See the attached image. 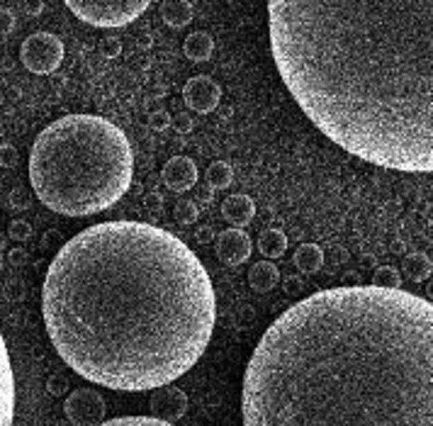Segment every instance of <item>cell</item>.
<instances>
[{
  "mask_svg": "<svg viewBox=\"0 0 433 426\" xmlns=\"http://www.w3.org/2000/svg\"><path fill=\"white\" fill-rule=\"evenodd\" d=\"M243 426H433V304L343 285L282 312L246 365Z\"/></svg>",
  "mask_w": 433,
  "mask_h": 426,
  "instance_id": "cell-1",
  "label": "cell"
},
{
  "mask_svg": "<svg viewBox=\"0 0 433 426\" xmlns=\"http://www.w3.org/2000/svg\"><path fill=\"white\" fill-rule=\"evenodd\" d=\"M56 353L76 376L147 392L202 358L217 299L187 243L147 222H100L66 241L42 288Z\"/></svg>",
  "mask_w": 433,
  "mask_h": 426,
  "instance_id": "cell-2",
  "label": "cell"
},
{
  "mask_svg": "<svg viewBox=\"0 0 433 426\" xmlns=\"http://www.w3.org/2000/svg\"><path fill=\"white\" fill-rule=\"evenodd\" d=\"M433 0H268L290 95L351 156L433 171Z\"/></svg>",
  "mask_w": 433,
  "mask_h": 426,
  "instance_id": "cell-3",
  "label": "cell"
},
{
  "mask_svg": "<svg viewBox=\"0 0 433 426\" xmlns=\"http://www.w3.org/2000/svg\"><path fill=\"white\" fill-rule=\"evenodd\" d=\"M134 156L127 134L98 115L51 122L30 151V183L42 205L66 217L112 207L129 190Z\"/></svg>",
  "mask_w": 433,
  "mask_h": 426,
  "instance_id": "cell-4",
  "label": "cell"
},
{
  "mask_svg": "<svg viewBox=\"0 0 433 426\" xmlns=\"http://www.w3.org/2000/svg\"><path fill=\"white\" fill-rule=\"evenodd\" d=\"M78 20L93 27H125L147 12L151 0H64Z\"/></svg>",
  "mask_w": 433,
  "mask_h": 426,
  "instance_id": "cell-5",
  "label": "cell"
},
{
  "mask_svg": "<svg viewBox=\"0 0 433 426\" xmlns=\"http://www.w3.org/2000/svg\"><path fill=\"white\" fill-rule=\"evenodd\" d=\"M20 59L25 64V68H30L32 73H46L56 71L61 66L64 59V41L51 32H35L30 35L20 46Z\"/></svg>",
  "mask_w": 433,
  "mask_h": 426,
  "instance_id": "cell-6",
  "label": "cell"
},
{
  "mask_svg": "<svg viewBox=\"0 0 433 426\" xmlns=\"http://www.w3.org/2000/svg\"><path fill=\"white\" fill-rule=\"evenodd\" d=\"M105 397L91 387H78L64 402V411L73 426H98L105 419Z\"/></svg>",
  "mask_w": 433,
  "mask_h": 426,
  "instance_id": "cell-7",
  "label": "cell"
},
{
  "mask_svg": "<svg viewBox=\"0 0 433 426\" xmlns=\"http://www.w3.org/2000/svg\"><path fill=\"white\" fill-rule=\"evenodd\" d=\"M149 409L156 419L171 421L176 424L178 419H183L187 411V395L176 385H161L151 392V400H149Z\"/></svg>",
  "mask_w": 433,
  "mask_h": 426,
  "instance_id": "cell-8",
  "label": "cell"
},
{
  "mask_svg": "<svg viewBox=\"0 0 433 426\" xmlns=\"http://www.w3.org/2000/svg\"><path fill=\"white\" fill-rule=\"evenodd\" d=\"M183 100H185V105L190 107V110L200 112V115H207V112L214 110V107L219 105V100H222V88H219V83L212 81V78L195 76L183 88Z\"/></svg>",
  "mask_w": 433,
  "mask_h": 426,
  "instance_id": "cell-9",
  "label": "cell"
},
{
  "mask_svg": "<svg viewBox=\"0 0 433 426\" xmlns=\"http://www.w3.org/2000/svg\"><path fill=\"white\" fill-rule=\"evenodd\" d=\"M12 421H15V376L6 339L0 334V426H12Z\"/></svg>",
  "mask_w": 433,
  "mask_h": 426,
  "instance_id": "cell-10",
  "label": "cell"
},
{
  "mask_svg": "<svg viewBox=\"0 0 433 426\" xmlns=\"http://www.w3.org/2000/svg\"><path fill=\"white\" fill-rule=\"evenodd\" d=\"M214 249H217V259L222 261V263L241 266L251 256V239H248V234L243 229L232 227L217 237Z\"/></svg>",
  "mask_w": 433,
  "mask_h": 426,
  "instance_id": "cell-11",
  "label": "cell"
},
{
  "mask_svg": "<svg viewBox=\"0 0 433 426\" xmlns=\"http://www.w3.org/2000/svg\"><path fill=\"white\" fill-rule=\"evenodd\" d=\"M161 176H163V183H166L173 193H187L197 183V166H195V161L187 156H173V158H168V163L163 166Z\"/></svg>",
  "mask_w": 433,
  "mask_h": 426,
  "instance_id": "cell-12",
  "label": "cell"
},
{
  "mask_svg": "<svg viewBox=\"0 0 433 426\" xmlns=\"http://www.w3.org/2000/svg\"><path fill=\"white\" fill-rule=\"evenodd\" d=\"M222 214L232 227H246L256 214V205L248 195H229L222 205Z\"/></svg>",
  "mask_w": 433,
  "mask_h": 426,
  "instance_id": "cell-13",
  "label": "cell"
},
{
  "mask_svg": "<svg viewBox=\"0 0 433 426\" xmlns=\"http://www.w3.org/2000/svg\"><path fill=\"white\" fill-rule=\"evenodd\" d=\"M277 280H280V270L268 259L253 263L251 270H248V285H251L256 293H270L277 285Z\"/></svg>",
  "mask_w": 433,
  "mask_h": 426,
  "instance_id": "cell-14",
  "label": "cell"
},
{
  "mask_svg": "<svg viewBox=\"0 0 433 426\" xmlns=\"http://www.w3.org/2000/svg\"><path fill=\"white\" fill-rule=\"evenodd\" d=\"M158 12H161V20L166 22L168 27H176V30L187 27L192 22L190 0H163Z\"/></svg>",
  "mask_w": 433,
  "mask_h": 426,
  "instance_id": "cell-15",
  "label": "cell"
},
{
  "mask_svg": "<svg viewBox=\"0 0 433 426\" xmlns=\"http://www.w3.org/2000/svg\"><path fill=\"white\" fill-rule=\"evenodd\" d=\"M183 51H185V56L190 61L202 64V61L210 59L212 51H214V39H212V35H207V32H192V35H187V39L183 41Z\"/></svg>",
  "mask_w": 433,
  "mask_h": 426,
  "instance_id": "cell-16",
  "label": "cell"
},
{
  "mask_svg": "<svg viewBox=\"0 0 433 426\" xmlns=\"http://www.w3.org/2000/svg\"><path fill=\"white\" fill-rule=\"evenodd\" d=\"M324 266V249L317 243H302L297 251H295V268L300 273H319Z\"/></svg>",
  "mask_w": 433,
  "mask_h": 426,
  "instance_id": "cell-17",
  "label": "cell"
},
{
  "mask_svg": "<svg viewBox=\"0 0 433 426\" xmlns=\"http://www.w3.org/2000/svg\"><path fill=\"white\" fill-rule=\"evenodd\" d=\"M431 259L426 254H407L402 261V275L412 283H423L431 278Z\"/></svg>",
  "mask_w": 433,
  "mask_h": 426,
  "instance_id": "cell-18",
  "label": "cell"
},
{
  "mask_svg": "<svg viewBox=\"0 0 433 426\" xmlns=\"http://www.w3.org/2000/svg\"><path fill=\"white\" fill-rule=\"evenodd\" d=\"M258 251H261L268 261L280 259L287 251V237L280 229H266V232L261 234V239H258Z\"/></svg>",
  "mask_w": 433,
  "mask_h": 426,
  "instance_id": "cell-19",
  "label": "cell"
},
{
  "mask_svg": "<svg viewBox=\"0 0 433 426\" xmlns=\"http://www.w3.org/2000/svg\"><path fill=\"white\" fill-rule=\"evenodd\" d=\"M232 166L227 161H214L207 168V183H210L212 190H227L232 185Z\"/></svg>",
  "mask_w": 433,
  "mask_h": 426,
  "instance_id": "cell-20",
  "label": "cell"
},
{
  "mask_svg": "<svg viewBox=\"0 0 433 426\" xmlns=\"http://www.w3.org/2000/svg\"><path fill=\"white\" fill-rule=\"evenodd\" d=\"M373 285L385 290H399L402 288V273L394 266H380L373 273Z\"/></svg>",
  "mask_w": 433,
  "mask_h": 426,
  "instance_id": "cell-21",
  "label": "cell"
},
{
  "mask_svg": "<svg viewBox=\"0 0 433 426\" xmlns=\"http://www.w3.org/2000/svg\"><path fill=\"white\" fill-rule=\"evenodd\" d=\"M98 426H176V424L156 419V416H117V419L110 421H100Z\"/></svg>",
  "mask_w": 433,
  "mask_h": 426,
  "instance_id": "cell-22",
  "label": "cell"
},
{
  "mask_svg": "<svg viewBox=\"0 0 433 426\" xmlns=\"http://www.w3.org/2000/svg\"><path fill=\"white\" fill-rule=\"evenodd\" d=\"M173 217H176V222L181 224V227H190V224L197 222L200 212H197L195 203H190V200H181V203L173 207Z\"/></svg>",
  "mask_w": 433,
  "mask_h": 426,
  "instance_id": "cell-23",
  "label": "cell"
},
{
  "mask_svg": "<svg viewBox=\"0 0 433 426\" xmlns=\"http://www.w3.org/2000/svg\"><path fill=\"white\" fill-rule=\"evenodd\" d=\"M8 237H12L15 241H27L32 237V224L25 219H15V222L8 227Z\"/></svg>",
  "mask_w": 433,
  "mask_h": 426,
  "instance_id": "cell-24",
  "label": "cell"
},
{
  "mask_svg": "<svg viewBox=\"0 0 433 426\" xmlns=\"http://www.w3.org/2000/svg\"><path fill=\"white\" fill-rule=\"evenodd\" d=\"M171 127L176 129L178 134H187V132H192V117L187 115V112H181V115H173L171 117Z\"/></svg>",
  "mask_w": 433,
  "mask_h": 426,
  "instance_id": "cell-25",
  "label": "cell"
},
{
  "mask_svg": "<svg viewBox=\"0 0 433 426\" xmlns=\"http://www.w3.org/2000/svg\"><path fill=\"white\" fill-rule=\"evenodd\" d=\"M168 124H171V115L163 110H156L149 115V127L154 129V132H163V129H168Z\"/></svg>",
  "mask_w": 433,
  "mask_h": 426,
  "instance_id": "cell-26",
  "label": "cell"
},
{
  "mask_svg": "<svg viewBox=\"0 0 433 426\" xmlns=\"http://www.w3.org/2000/svg\"><path fill=\"white\" fill-rule=\"evenodd\" d=\"M17 163V149L12 144H0V166L12 168Z\"/></svg>",
  "mask_w": 433,
  "mask_h": 426,
  "instance_id": "cell-27",
  "label": "cell"
},
{
  "mask_svg": "<svg viewBox=\"0 0 433 426\" xmlns=\"http://www.w3.org/2000/svg\"><path fill=\"white\" fill-rule=\"evenodd\" d=\"M15 30V15H12V10H0V35H10V32Z\"/></svg>",
  "mask_w": 433,
  "mask_h": 426,
  "instance_id": "cell-28",
  "label": "cell"
},
{
  "mask_svg": "<svg viewBox=\"0 0 433 426\" xmlns=\"http://www.w3.org/2000/svg\"><path fill=\"white\" fill-rule=\"evenodd\" d=\"M100 49H102V54L110 56V59H115V56H120V54H122L120 39H105V41L100 44Z\"/></svg>",
  "mask_w": 433,
  "mask_h": 426,
  "instance_id": "cell-29",
  "label": "cell"
},
{
  "mask_svg": "<svg viewBox=\"0 0 433 426\" xmlns=\"http://www.w3.org/2000/svg\"><path fill=\"white\" fill-rule=\"evenodd\" d=\"M64 390H66V380H64V378H54V380H49V392H51V395H61Z\"/></svg>",
  "mask_w": 433,
  "mask_h": 426,
  "instance_id": "cell-30",
  "label": "cell"
},
{
  "mask_svg": "<svg viewBox=\"0 0 433 426\" xmlns=\"http://www.w3.org/2000/svg\"><path fill=\"white\" fill-rule=\"evenodd\" d=\"M300 290H302V280L300 278H287L285 280V293H300Z\"/></svg>",
  "mask_w": 433,
  "mask_h": 426,
  "instance_id": "cell-31",
  "label": "cell"
},
{
  "mask_svg": "<svg viewBox=\"0 0 433 426\" xmlns=\"http://www.w3.org/2000/svg\"><path fill=\"white\" fill-rule=\"evenodd\" d=\"M212 237H214V232H212L210 227H202L200 232H197V241H200V243H207V241H212Z\"/></svg>",
  "mask_w": 433,
  "mask_h": 426,
  "instance_id": "cell-32",
  "label": "cell"
},
{
  "mask_svg": "<svg viewBox=\"0 0 433 426\" xmlns=\"http://www.w3.org/2000/svg\"><path fill=\"white\" fill-rule=\"evenodd\" d=\"M25 259H27V256H25V251H22V249H12L10 251V261H12V263H25Z\"/></svg>",
  "mask_w": 433,
  "mask_h": 426,
  "instance_id": "cell-33",
  "label": "cell"
},
{
  "mask_svg": "<svg viewBox=\"0 0 433 426\" xmlns=\"http://www.w3.org/2000/svg\"><path fill=\"white\" fill-rule=\"evenodd\" d=\"M27 12H30V15H39V12H42V0H32L30 6H27Z\"/></svg>",
  "mask_w": 433,
  "mask_h": 426,
  "instance_id": "cell-34",
  "label": "cell"
},
{
  "mask_svg": "<svg viewBox=\"0 0 433 426\" xmlns=\"http://www.w3.org/2000/svg\"><path fill=\"white\" fill-rule=\"evenodd\" d=\"M392 251H394V254L402 256V254H404V241H394V243H392Z\"/></svg>",
  "mask_w": 433,
  "mask_h": 426,
  "instance_id": "cell-35",
  "label": "cell"
},
{
  "mask_svg": "<svg viewBox=\"0 0 433 426\" xmlns=\"http://www.w3.org/2000/svg\"><path fill=\"white\" fill-rule=\"evenodd\" d=\"M3 246H6V237H0V249H3Z\"/></svg>",
  "mask_w": 433,
  "mask_h": 426,
  "instance_id": "cell-36",
  "label": "cell"
}]
</instances>
